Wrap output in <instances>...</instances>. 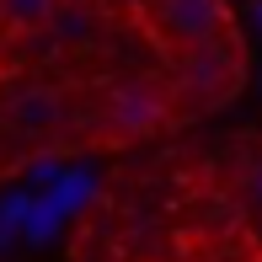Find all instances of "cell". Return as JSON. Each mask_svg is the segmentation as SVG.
<instances>
[{
    "mask_svg": "<svg viewBox=\"0 0 262 262\" xmlns=\"http://www.w3.org/2000/svg\"><path fill=\"white\" fill-rule=\"evenodd\" d=\"M161 118H166V97L145 80H118L107 91V123L118 134H150V128H161Z\"/></svg>",
    "mask_w": 262,
    "mask_h": 262,
    "instance_id": "3957f363",
    "label": "cell"
},
{
    "mask_svg": "<svg viewBox=\"0 0 262 262\" xmlns=\"http://www.w3.org/2000/svg\"><path fill=\"white\" fill-rule=\"evenodd\" d=\"M54 6L59 0H0V21L11 32H38V27H49Z\"/></svg>",
    "mask_w": 262,
    "mask_h": 262,
    "instance_id": "52a82bcc",
    "label": "cell"
},
{
    "mask_svg": "<svg viewBox=\"0 0 262 262\" xmlns=\"http://www.w3.org/2000/svg\"><path fill=\"white\" fill-rule=\"evenodd\" d=\"M49 32L59 43H91L97 38V11L91 6H80V0H70V6H54V16H49Z\"/></svg>",
    "mask_w": 262,
    "mask_h": 262,
    "instance_id": "5b68a950",
    "label": "cell"
},
{
    "mask_svg": "<svg viewBox=\"0 0 262 262\" xmlns=\"http://www.w3.org/2000/svg\"><path fill=\"white\" fill-rule=\"evenodd\" d=\"M27 177H32V182H43V187H54V182H59V177H64V166H59V161H49V156H43V161H32V171H27Z\"/></svg>",
    "mask_w": 262,
    "mask_h": 262,
    "instance_id": "8fae6325",
    "label": "cell"
},
{
    "mask_svg": "<svg viewBox=\"0 0 262 262\" xmlns=\"http://www.w3.org/2000/svg\"><path fill=\"white\" fill-rule=\"evenodd\" d=\"M230 21V6L225 0H156V27L182 49H198V43H214Z\"/></svg>",
    "mask_w": 262,
    "mask_h": 262,
    "instance_id": "6da1fadb",
    "label": "cell"
},
{
    "mask_svg": "<svg viewBox=\"0 0 262 262\" xmlns=\"http://www.w3.org/2000/svg\"><path fill=\"white\" fill-rule=\"evenodd\" d=\"M252 21H257V32H262V0H252Z\"/></svg>",
    "mask_w": 262,
    "mask_h": 262,
    "instance_id": "7c38bea8",
    "label": "cell"
},
{
    "mask_svg": "<svg viewBox=\"0 0 262 262\" xmlns=\"http://www.w3.org/2000/svg\"><path fill=\"white\" fill-rule=\"evenodd\" d=\"M27 209H32V193H11V198H0V230L16 235L21 220H27Z\"/></svg>",
    "mask_w": 262,
    "mask_h": 262,
    "instance_id": "30bf717a",
    "label": "cell"
},
{
    "mask_svg": "<svg viewBox=\"0 0 262 262\" xmlns=\"http://www.w3.org/2000/svg\"><path fill=\"white\" fill-rule=\"evenodd\" d=\"M59 225H64V209H59L54 198H32L27 220H21V241H27V246H49L59 235Z\"/></svg>",
    "mask_w": 262,
    "mask_h": 262,
    "instance_id": "8992f818",
    "label": "cell"
},
{
    "mask_svg": "<svg viewBox=\"0 0 262 262\" xmlns=\"http://www.w3.org/2000/svg\"><path fill=\"white\" fill-rule=\"evenodd\" d=\"M91 193H97V177H91V171H64V177H59V182L49 187V198H54V204L64 209V214H75Z\"/></svg>",
    "mask_w": 262,
    "mask_h": 262,
    "instance_id": "ba28073f",
    "label": "cell"
},
{
    "mask_svg": "<svg viewBox=\"0 0 262 262\" xmlns=\"http://www.w3.org/2000/svg\"><path fill=\"white\" fill-rule=\"evenodd\" d=\"M6 123L27 139H43V134H59L70 123V102L59 86H27L6 102Z\"/></svg>",
    "mask_w": 262,
    "mask_h": 262,
    "instance_id": "7a4b0ae2",
    "label": "cell"
},
{
    "mask_svg": "<svg viewBox=\"0 0 262 262\" xmlns=\"http://www.w3.org/2000/svg\"><path fill=\"white\" fill-rule=\"evenodd\" d=\"M182 86L198 91V97H225V91L235 86V54L220 49V38L187 49V59H182Z\"/></svg>",
    "mask_w": 262,
    "mask_h": 262,
    "instance_id": "277c9868",
    "label": "cell"
},
{
    "mask_svg": "<svg viewBox=\"0 0 262 262\" xmlns=\"http://www.w3.org/2000/svg\"><path fill=\"white\" fill-rule=\"evenodd\" d=\"M241 204H246V214L262 225V156L246 166V177H241Z\"/></svg>",
    "mask_w": 262,
    "mask_h": 262,
    "instance_id": "9c48e42d",
    "label": "cell"
}]
</instances>
